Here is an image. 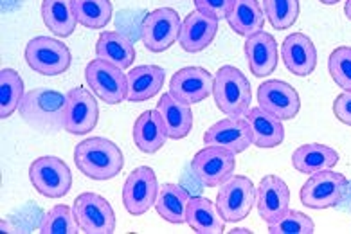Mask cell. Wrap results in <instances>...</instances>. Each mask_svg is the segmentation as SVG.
I'll list each match as a JSON object with an SVG mask.
<instances>
[{
	"label": "cell",
	"instance_id": "2",
	"mask_svg": "<svg viewBox=\"0 0 351 234\" xmlns=\"http://www.w3.org/2000/svg\"><path fill=\"white\" fill-rule=\"evenodd\" d=\"M67 96L53 89H33L20 103V115L25 123L44 134L65 130Z\"/></svg>",
	"mask_w": 351,
	"mask_h": 234
},
{
	"label": "cell",
	"instance_id": "30",
	"mask_svg": "<svg viewBox=\"0 0 351 234\" xmlns=\"http://www.w3.org/2000/svg\"><path fill=\"white\" fill-rule=\"evenodd\" d=\"M42 19H44V24L60 38L71 36L77 24L73 0H44Z\"/></svg>",
	"mask_w": 351,
	"mask_h": 234
},
{
	"label": "cell",
	"instance_id": "26",
	"mask_svg": "<svg viewBox=\"0 0 351 234\" xmlns=\"http://www.w3.org/2000/svg\"><path fill=\"white\" fill-rule=\"evenodd\" d=\"M96 56L126 71L135 62V47L125 34L116 31H103L96 43Z\"/></svg>",
	"mask_w": 351,
	"mask_h": 234
},
{
	"label": "cell",
	"instance_id": "41",
	"mask_svg": "<svg viewBox=\"0 0 351 234\" xmlns=\"http://www.w3.org/2000/svg\"><path fill=\"white\" fill-rule=\"evenodd\" d=\"M243 233H250L249 229H234L231 231V234H243Z\"/></svg>",
	"mask_w": 351,
	"mask_h": 234
},
{
	"label": "cell",
	"instance_id": "5",
	"mask_svg": "<svg viewBox=\"0 0 351 234\" xmlns=\"http://www.w3.org/2000/svg\"><path fill=\"white\" fill-rule=\"evenodd\" d=\"M85 80L96 94L106 105H119L128 100V78L123 69L105 62V60H92L85 69Z\"/></svg>",
	"mask_w": 351,
	"mask_h": 234
},
{
	"label": "cell",
	"instance_id": "10",
	"mask_svg": "<svg viewBox=\"0 0 351 234\" xmlns=\"http://www.w3.org/2000/svg\"><path fill=\"white\" fill-rule=\"evenodd\" d=\"M29 178L34 189L47 198H62L73 186L71 169L58 157L34 159L29 166Z\"/></svg>",
	"mask_w": 351,
	"mask_h": 234
},
{
	"label": "cell",
	"instance_id": "38",
	"mask_svg": "<svg viewBox=\"0 0 351 234\" xmlns=\"http://www.w3.org/2000/svg\"><path fill=\"white\" fill-rule=\"evenodd\" d=\"M333 114L341 123L351 126V92H342L333 101Z\"/></svg>",
	"mask_w": 351,
	"mask_h": 234
},
{
	"label": "cell",
	"instance_id": "12",
	"mask_svg": "<svg viewBox=\"0 0 351 234\" xmlns=\"http://www.w3.org/2000/svg\"><path fill=\"white\" fill-rule=\"evenodd\" d=\"M159 195V182L152 167H135L128 175L123 186V206L134 216L148 213L157 202Z\"/></svg>",
	"mask_w": 351,
	"mask_h": 234
},
{
	"label": "cell",
	"instance_id": "33",
	"mask_svg": "<svg viewBox=\"0 0 351 234\" xmlns=\"http://www.w3.org/2000/svg\"><path fill=\"white\" fill-rule=\"evenodd\" d=\"M80 225L76 222L74 211L69 206H54L45 213L40 222V233L42 234H76Z\"/></svg>",
	"mask_w": 351,
	"mask_h": 234
},
{
	"label": "cell",
	"instance_id": "4",
	"mask_svg": "<svg viewBox=\"0 0 351 234\" xmlns=\"http://www.w3.org/2000/svg\"><path fill=\"white\" fill-rule=\"evenodd\" d=\"M348 189V180L342 173L322 169L312 173L301 187V202L308 209H330L341 204Z\"/></svg>",
	"mask_w": 351,
	"mask_h": 234
},
{
	"label": "cell",
	"instance_id": "37",
	"mask_svg": "<svg viewBox=\"0 0 351 234\" xmlns=\"http://www.w3.org/2000/svg\"><path fill=\"white\" fill-rule=\"evenodd\" d=\"M197 11L215 19H227V14L231 13L234 0H193Z\"/></svg>",
	"mask_w": 351,
	"mask_h": 234
},
{
	"label": "cell",
	"instance_id": "23",
	"mask_svg": "<svg viewBox=\"0 0 351 234\" xmlns=\"http://www.w3.org/2000/svg\"><path fill=\"white\" fill-rule=\"evenodd\" d=\"M128 101L143 103L157 96L166 80V72L157 65H139L128 74Z\"/></svg>",
	"mask_w": 351,
	"mask_h": 234
},
{
	"label": "cell",
	"instance_id": "8",
	"mask_svg": "<svg viewBox=\"0 0 351 234\" xmlns=\"http://www.w3.org/2000/svg\"><path fill=\"white\" fill-rule=\"evenodd\" d=\"M256 204V186L252 180L241 175L231 177L221 184L217 195V207L226 222L245 220Z\"/></svg>",
	"mask_w": 351,
	"mask_h": 234
},
{
	"label": "cell",
	"instance_id": "6",
	"mask_svg": "<svg viewBox=\"0 0 351 234\" xmlns=\"http://www.w3.org/2000/svg\"><path fill=\"white\" fill-rule=\"evenodd\" d=\"M71 51L63 42L49 36H36L25 45V62L38 74L60 76L71 67Z\"/></svg>",
	"mask_w": 351,
	"mask_h": 234
},
{
	"label": "cell",
	"instance_id": "9",
	"mask_svg": "<svg viewBox=\"0 0 351 234\" xmlns=\"http://www.w3.org/2000/svg\"><path fill=\"white\" fill-rule=\"evenodd\" d=\"M73 211L83 233L112 234L116 231V213L108 200L97 193H82L76 196Z\"/></svg>",
	"mask_w": 351,
	"mask_h": 234
},
{
	"label": "cell",
	"instance_id": "39",
	"mask_svg": "<svg viewBox=\"0 0 351 234\" xmlns=\"http://www.w3.org/2000/svg\"><path fill=\"white\" fill-rule=\"evenodd\" d=\"M344 13H346L348 20H351V0H346V5H344Z\"/></svg>",
	"mask_w": 351,
	"mask_h": 234
},
{
	"label": "cell",
	"instance_id": "18",
	"mask_svg": "<svg viewBox=\"0 0 351 234\" xmlns=\"http://www.w3.org/2000/svg\"><path fill=\"white\" fill-rule=\"evenodd\" d=\"M285 67L293 76H310L317 67V49L313 42L303 33H293L283 40L281 45Z\"/></svg>",
	"mask_w": 351,
	"mask_h": 234
},
{
	"label": "cell",
	"instance_id": "17",
	"mask_svg": "<svg viewBox=\"0 0 351 234\" xmlns=\"http://www.w3.org/2000/svg\"><path fill=\"white\" fill-rule=\"evenodd\" d=\"M204 143L206 146H220L232 153H241L252 144V130L247 119L226 117L207 130L204 134Z\"/></svg>",
	"mask_w": 351,
	"mask_h": 234
},
{
	"label": "cell",
	"instance_id": "19",
	"mask_svg": "<svg viewBox=\"0 0 351 234\" xmlns=\"http://www.w3.org/2000/svg\"><path fill=\"white\" fill-rule=\"evenodd\" d=\"M218 33V19L200 11L189 13L182 22L178 43L186 53H200L213 43Z\"/></svg>",
	"mask_w": 351,
	"mask_h": 234
},
{
	"label": "cell",
	"instance_id": "25",
	"mask_svg": "<svg viewBox=\"0 0 351 234\" xmlns=\"http://www.w3.org/2000/svg\"><path fill=\"white\" fill-rule=\"evenodd\" d=\"M168 132L164 126L160 114L155 110H146L137 117L134 124V143L135 146L145 153L159 152L166 143Z\"/></svg>",
	"mask_w": 351,
	"mask_h": 234
},
{
	"label": "cell",
	"instance_id": "40",
	"mask_svg": "<svg viewBox=\"0 0 351 234\" xmlns=\"http://www.w3.org/2000/svg\"><path fill=\"white\" fill-rule=\"evenodd\" d=\"M319 2H322V4H326V5H333V4H337L339 0H319Z\"/></svg>",
	"mask_w": 351,
	"mask_h": 234
},
{
	"label": "cell",
	"instance_id": "15",
	"mask_svg": "<svg viewBox=\"0 0 351 234\" xmlns=\"http://www.w3.org/2000/svg\"><path fill=\"white\" fill-rule=\"evenodd\" d=\"M256 206L267 225L276 224L290 211V189L283 178L267 175L256 187Z\"/></svg>",
	"mask_w": 351,
	"mask_h": 234
},
{
	"label": "cell",
	"instance_id": "24",
	"mask_svg": "<svg viewBox=\"0 0 351 234\" xmlns=\"http://www.w3.org/2000/svg\"><path fill=\"white\" fill-rule=\"evenodd\" d=\"M186 222L198 234H221L226 231V220L221 218L217 202L206 196H193L189 200Z\"/></svg>",
	"mask_w": 351,
	"mask_h": 234
},
{
	"label": "cell",
	"instance_id": "35",
	"mask_svg": "<svg viewBox=\"0 0 351 234\" xmlns=\"http://www.w3.org/2000/svg\"><path fill=\"white\" fill-rule=\"evenodd\" d=\"M328 71L337 86L351 92V47H337L328 58Z\"/></svg>",
	"mask_w": 351,
	"mask_h": 234
},
{
	"label": "cell",
	"instance_id": "31",
	"mask_svg": "<svg viewBox=\"0 0 351 234\" xmlns=\"http://www.w3.org/2000/svg\"><path fill=\"white\" fill-rule=\"evenodd\" d=\"M77 24L87 29H103L112 20L114 5L110 0H73Z\"/></svg>",
	"mask_w": 351,
	"mask_h": 234
},
{
	"label": "cell",
	"instance_id": "32",
	"mask_svg": "<svg viewBox=\"0 0 351 234\" xmlns=\"http://www.w3.org/2000/svg\"><path fill=\"white\" fill-rule=\"evenodd\" d=\"M24 82L15 69L0 71V117L8 119L24 100Z\"/></svg>",
	"mask_w": 351,
	"mask_h": 234
},
{
	"label": "cell",
	"instance_id": "11",
	"mask_svg": "<svg viewBox=\"0 0 351 234\" xmlns=\"http://www.w3.org/2000/svg\"><path fill=\"white\" fill-rule=\"evenodd\" d=\"M193 173L207 187H220L234 175L236 153L220 146H206L193 157Z\"/></svg>",
	"mask_w": 351,
	"mask_h": 234
},
{
	"label": "cell",
	"instance_id": "36",
	"mask_svg": "<svg viewBox=\"0 0 351 234\" xmlns=\"http://www.w3.org/2000/svg\"><path fill=\"white\" fill-rule=\"evenodd\" d=\"M315 233V224L308 215L301 211H289L276 224L269 225V234H312Z\"/></svg>",
	"mask_w": 351,
	"mask_h": 234
},
{
	"label": "cell",
	"instance_id": "1",
	"mask_svg": "<svg viewBox=\"0 0 351 234\" xmlns=\"http://www.w3.org/2000/svg\"><path fill=\"white\" fill-rule=\"evenodd\" d=\"M74 163L92 180H110L121 173L125 157L116 143L105 137H90L76 144Z\"/></svg>",
	"mask_w": 351,
	"mask_h": 234
},
{
	"label": "cell",
	"instance_id": "21",
	"mask_svg": "<svg viewBox=\"0 0 351 234\" xmlns=\"http://www.w3.org/2000/svg\"><path fill=\"white\" fill-rule=\"evenodd\" d=\"M243 117L252 130V144L254 146H258V148H276L283 143L285 128L281 119L270 115L260 106L249 108Z\"/></svg>",
	"mask_w": 351,
	"mask_h": 234
},
{
	"label": "cell",
	"instance_id": "22",
	"mask_svg": "<svg viewBox=\"0 0 351 234\" xmlns=\"http://www.w3.org/2000/svg\"><path fill=\"white\" fill-rule=\"evenodd\" d=\"M157 112L160 114L169 139H184L193 128L191 106L177 100L166 92L157 103Z\"/></svg>",
	"mask_w": 351,
	"mask_h": 234
},
{
	"label": "cell",
	"instance_id": "20",
	"mask_svg": "<svg viewBox=\"0 0 351 234\" xmlns=\"http://www.w3.org/2000/svg\"><path fill=\"white\" fill-rule=\"evenodd\" d=\"M245 58L250 72L256 78L272 74L278 67V42L272 34L258 31L245 40Z\"/></svg>",
	"mask_w": 351,
	"mask_h": 234
},
{
	"label": "cell",
	"instance_id": "34",
	"mask_svg": "<svg viewBox=\"0 0 351 234\" xmlns=\"http://www.w3.org/2000/svg\"><path fill=\"white\" fill-rule=\"evenodd\" d=\"M265 14L278 31L292 27L299 19V0H263Z\"/></svg>",
	"mask_w": 351,
	"mask_h": 234
},
{
	"label": "cell",
	"instance_id": "7",
	"mask_svg": "<svg viewBox=\"0 0 351 234\" xmlns=\"http://www.w3.org/2000/svg\"><path fill=\"white\" fill-rule=\"evenodd\" d=\"M182 20L171 8H159L145 16L141 25V40L149 53H164L180 36Z\"/></svg>",
	"mask_w": 351,
	"mask_h": 234
},
{
	"label": "cell",
	"instance_id": "3",
	"mask_svg": "<svg viewBox=\"0 0 351 234\" xmlns=\"http://www.w3.org/2000/svg\"><path fill=\"white\" fill-rule=\"evenodd\" d=\"M213 97L218 110L229 117H241L250 108L252 91L245 74L232 65H223L215 74Z\"/></svg>",
	"mask_w": 351,
	"mask_h": 234
},
{
	"label": "cell",
	"instance_id": "29",
	"mask_svg": "<svg viewBox=\"0 0 351 234\" xmlns=\"http://www.w3.org/2000/svg\"><path fill=\"white\" fill-rule=\"evenodd\" d=\"M227 22L236 34L250 36L261 31L265 24V13L258 0H234L231 13L227 14Z\"/></svg>",
	"mask_w": 351,
	"mask_h": 234
},
{
	"label": "cell",
	"instance_id": "28",
	"mask_svg": "<svg viewBox=\"0 0 351 234\" xmlns=\"http://www.w3.org/2000/svg\"><path fill=\"white\" fill-rule=\"evenodd\" d=\"M189 200H191V195L186 187L178 186V184H162L159 186L155 209L160 218H164L166 222L180 225L186 222Z\"/></svg>",
	"mask_w": 351,
	"mask_h": 234
},
{
	"label": "cell",
	"instance_id": "13",
	"mask_svg": "<svg viewBox=\"0 0 351 234\" xmlns=\"http://www.w3.org/2000/svg\"><path fill=\"white\" fill-rule=\"evenodd\" d=\"M258 106L281 121L293 119L301 110L298 91L287 82L269 80L258 89Z\"/></svg>",
	"mask_w": 351,
	"mask_h": 234
},
{
	"label": "cell",
	"instance_id": "14",
	"mask_svg": "<svg viewBox=\"0 0 351 234\" xmlns=\"http://www.w3.org/2000/svg\"><path fill=\"white\" fill-rule=\"evenodd\" d=\"M99 119V106L96 97L83 86L67 92L65 106V130L73 135H85L96 128Z\"/></svg>",
	"mask_w": 351,
	"mask_h": 234
},
{
	"label": "cell",
	"instance_id": "27",
	"mask_svg": "<svg viewBox=\"0 0 351 234\" xmlns=\"http://www.w3.org/2000/svg\"><path fill=\"white\" fill-rule=\"evenodd\" d=\"M339 163V153L326 144H303L292 155V166L299 173L312 175V173L332 169Z\"/></svg>",
	"mask_w": 351,
	"mask_h": 234
},
{
	"label": "cell",
	"instance_id": "16",
	"mask_svg": "<svg viewBox=\"0 0 351 234\" xmlns=\"http://www.w3.org/2000/svg\"><path fill=\"white\" fill-rule=\"evenodd\" d=\"M215 76L202 67H186L175 72L169 82V94L177 100L195 105L202 103L213 94Z\"/></svg>",
	"mask_w": 351,
	"mask_h": 234
}]
</instances>
